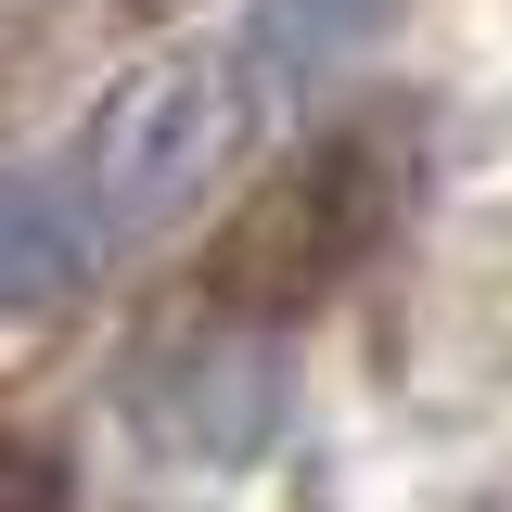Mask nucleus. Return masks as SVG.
Here are the masks:
<instances>
[{"instance_id":"obj_2","label":"nucleus","mask_w":512,"mask_h":512,"mask_svg":"<svg viewBox=\"0 0 512 512\" xmlns=\"http://www.w3.org/2000/svg\"><path fill=\"white\" fill-rule=\"evenodd\" d=\"M231 128H244L231 52H167V64H141V77H116V103L90 128V218L103 231L180 218L192 192L231 167Z\"/></svg>"},{"instance_id":"obj_1","label":"nucleus","mask_w":512,"mask_h":512,"mask_svg":"<svg viewBox=\"0 0 512 512\" xmlns=\"http://www.w3.org/2000/svg\"><path fill=\"white\" fill-rule=\"evenodd\" d=\"M384 192H397V154H384L372 128H333V141H308L282 180L256 192L244 218L218 231V256H205V295L231 320H295V308H320L359 256H372V231H384Z\"/></svg>"},{"instance_id":"obj_3","label":"nucleus","mask_w":512,"mask_h":512,"mask_svg":"<svg viewBox=\"0 0 512 512\" xmlns=\"http://www.w3.org/2000/svg\"><path fill=\"white\" fill-rule=\"evenodd\" d=\"M128 397H141V436L154 448L231 474V461H256V448L282 436V346L256 320H218V333H180L167 359H141Z\"/></svg>"},{"instance_id":"obj_5","label":"nucleus","mask_w":512,"mask_h":512,"mask_svg":"<svg viewBox=\"0 0 512 512\" xmlns=\"http://www.w3.org/2000/svg\"><path fill=\"white\" fill-rule=\"evenodd\" d=\"M384 13H397V0H269V13L244 26V64H231V77L308 90V77H333L346 52H372V39H384Z\"/></svg>"},{"instance_id":"obj_6","label":"nucleus","mask_w":512,"mask_h":512,"mask_svg":"<svg viewBox=\"0 0 512 512\" xmlns=\"http://www.w3.org/2000/svg\"><path fill=\"white\" fill-rule=\"evenodd\" d=\"M0 512H77V487H64L52 448H0Z\"/></svg>"},{"instance_id":"obj_4","label":"nucleus","mask_w":512,"mask_h":512,"mask_svg":"<svg viewBox=\"0 0 512 512\" xmlns=\"http://www.w3.org/2000/svg\"><path fill=\"white\" fill-rule=\"evenodd\" d=\"M90 269H103V218H90V192L39 180V167H0V320L64 308Z\"/></svg>"}]
</instances>
